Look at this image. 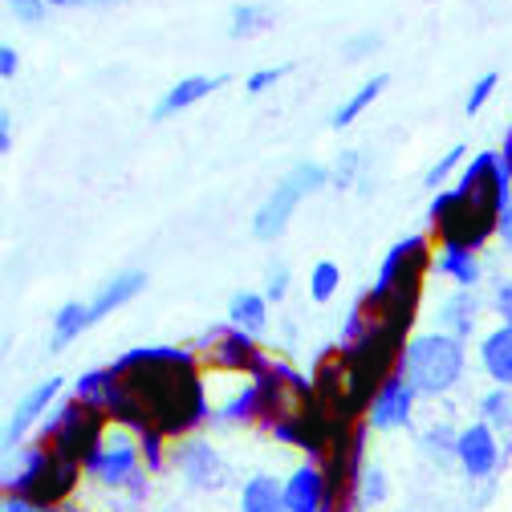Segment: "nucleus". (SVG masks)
<instances>
[{"instance_id": "26", "label": "nucleus", "mask_w": 512, "mask_h": 512, "mask_svg": "<svg viewBox=\"0 0 512 512\" xmlns=\"http://www.w3.org/2000/svg\"><path fill=\"white\" fill-rule=\"evenodd\" d=\"M289 70H293V66H269V70H256V74L248 78V94H265V90H269V86H277Z\"/></svg>"}, {"instance_id": "21", "label": "nucleus", "mask_w": 512, "mask_h": 512, "mask_svg": "<svg viewBox=\"0 0 512 512\" xmlns=\"http://www.w3.org/2000/svg\"><path fill=\"white\" fill-rule=\"evenodd\" d=\"M269 21H273V9H269V5H236L228 33H232V37H252V33L269 29Z\"/></svg>"}, {"instance_id": "12", "label": "nucleus", "mask_w": 512, "mask_h": 512, "mask_svg": "<svg viewBox=\"0 0 512 512\" xmlns=\"http://www.w3.org/2000/svg\"><path fill=\"white\" fill-rule=\"evenodd\" d=\"M480 366L488 370L492 382H500V387H512V330L508 326H496L492 334H484V342H480Z\"/></svg>"}, {"instance_id": "32", "label": "nucleus", "mask_w": 512, "mask_h": 512, "mask_svg": "<svg viewBox=\"0 0 512 512\" xmlns=\"http://www.w3.org/2000/svg\"><path fill=\"white\" fill-rule=\"evenodd\" d=\"M285 285H289V269H277V273L269 277L265 297H269V301H281V297H285Z\"/></svg>"}, {"instance_id": "13", "label": "nucleus", "mask_w": 512, "mask_h": 512, "mask_svg": "<svg viewBox=\"0 0 512 512\" xmlns=\"http://www.w3.org/2000/svg\"><path fill=\"white\" fill-rule=\"evenodd\" d=\"M220 86H224V78H204V74L183 78V82H175V86L159 98L155 118H171V114H179V110H187V106H196L200 98H208V94H212V90H220Z\"/></svg>"}, {"instance_id": "33", "label": "nucleus", "mask_w": 512, "mask_h": 512, "mask_svg": "<svg viewBox=\"0 0 512 512\" xmlns=\"http://www.w3.org/2000/svg\"><path fill=\"white\" fill-rule=\"evenodd\" d=\"M0 147H13V122H9V114H0Z\"/></svg>"}, {"instance_id": "16", "label": "nucleus", "mask_w": 512, "mask_h": 512, "mask_svg": "<svg viewBox=\"0 0 512 512\" xmlns=\"http://www.w3.org/2000/svg\"><path fill=\"white\" fill-rule=\"evenodd\" d=\"M228 322L248 330V334H261L265 322H269V297L252 293V289H240L232 301H228Z\"/></svg>"}, {"instance_id": "11", "label": "nucleus", "mask_w": 512, "mask_h": 512, "mask_svg": "<svg viewBox=\"0 0 512 512\" xmlns=\"http://www.w3.org/2000/svg\"><path fill=\"white\" fill-rule=\"evenodd\" d=\"M143 289H147V277H143L139 269H131V273H118L114 281H106V285L98 289V297L90 301V313H94V322H102L106 313L122 309L126 301H135V297H139Z\"/></svg>"}, {"instance_id": "5", "label": "nucleus", "mask_w": 512, "mask_h": 512, "mask_svg": "<svg viewBox=\"0 0 512 512\" xmlns=\"http://www.w3.org/2000/svg\"><path fill=\"white\" fill-rule=\"evenodd\" d=\"M139 468V452H135V443L131 435H122V431H106L98 439V447L90 452L86 460V472L106 480V484H122V480H131Z\"/></svg>"}, {"instance_id": "35", "label": "nucleus", "mask_w": 512, "mask_h": 512, "mask_svg": "<svg viewBox=\"0 0 512 512\" xmlns=\"http://www.w3.org/2000/svg\"><path fill=\"white\" fill-rule=\"evenodd\" d=\"M500 159H504V167H508V175H512V126H508V135H504V151H500Z\"/></svg>"}, {"instance_id": "1", "label": "nucleus", "mask_w": 512, "mask_h": 512, "mask_svg": "<svg viewBox=\"0 0 512 512\" xmlns=\"http://www.w3.org/2000/svg\"><path fill=\"white\" fill-rule=\"evenodd\" d=\"M110 370L139 407V431L175 435L208 415L200 374L187 350H131Z\"/></svg>"}, {"instance_id": "24", "label": "nucleus", "mask_w": 512, "mask_h": 512, "mask_svg": "<svg viewBox=\"0 0 512 512\" xmlns=\"http://www.w3.org/2000/svg\"><path fill=\"white\" fill-rule=\"evenodd\" d=\"M5 5H9V13H13L21 25H41L45 13H49L45 0H5Z\"/></svg>"}, {"instance_id": "4", "label": "nucleus", "mask_w": 512, "mask_h": 512, "mask_svg": "<svg viewBox=\"0 0 512 512\" xmlns=\"http://www.w3.org/2000/svg\"><path fill=\"white\" fill-rule=\"evenodd\" d=\"M326 179H330L326 167H317V163H297V167L269 191V200L256 208V216H252V236H256V240H277V236L289 228L297 204L309 196V191L322 187Z\"/></svg>"}, {"instance_id": "20", "label": "nucleus", "mask_w": 512, "mask_h": 512, "mask_svg": "<svg viewBox=\"0 0 512 512\" xmlns=\"http://www.w3.org/2000/svg\"><path fill=\"white\" fill-rule=\"evenodd\" d=\"M338 289H342V269H338L334 261H317V265L309 269V297H313L317 305H326Z\"/></svg>"}, {"instance_id": "23", "label": "nucleus", "mask_w": 512, "mask_h": 512, "mask_svg": "<svg viewBox=\"0 0 512 512\" xmlns=\"http://www.w3.org/2000/svg\"><path fill=\"white\" fill-rule=\"evenodd\" d=\"M460 159H464V147H452L447 155H439V159L431 163V171L423 175V183H427L431 191H435V187H443V179H447V175H452V171L460 167Z\"/></svg>"}, {"instance_id": "10", "label": "nucleus", "mask_w": 512, "mask_h": 512, "mask_svg": "<svg viewBox=\"0 0 512 512\" xmlns=\"http://www.w3.org/2000/svg\"><path fill=\"white\" fill-rule=\"evenodd\" d=\"M57 391H61V378H49V382H41V387H33L21 403H17V411H13V419H9V427H5V443L13 447L45 411H49V403L57 399Z\"/></svg>"}, {"instance_id": "31", "label": "nucleus", "mask_w": 512, "mask_h": 512, "mask_svg": "<svg viewBox=\"0 0 512 512\" xmlns=\"http://www.w3.org/2000/svg\"><path fill=\"white\" fill-rule=\"evenodd\" d=\"M496 236L504 240V248L512 252V200L504 204V212H500V220H496Z\"/></svg>"}, {"instance_id": "27", "label": "nucleus", "mask_w": 512, "mask_h": 512, "mask_svg": "<svg viewBox=\"0 0 512 512\" xmlns=\"http://www.w3.org/2000/svg\"><path fill=\"white\" fill-rule=\"evenodd\" d=\"M374 49H378V37H374V33H362V37H354V41L342 45V53H346L350 61H358V57H366V53H374Z\"/></svg>"}, {"instance_id": "28", "label": "nucleus", "mask_w": 512, "mask_h": 512, "mask_svg": "<svg viewBox=\"0 0 512 512\" xmlns=\"http://www.w3.org/2000/svg\"><path fill=\"white\" fill-rule=\"evenodd\" d=\"M496 313H500V322L512 330V281H504L496 289Z\"/></svg>"}, {"instance_id": "9", "label": "nucleus", "mask_w": 512, "mask_h": 512, "mask_svg": "<svg viewBox=\"0 0 512 512\" xmlns=\"http://www.w3.org/2000/svg\"><path fill=\"white\" fill-rule=\"evenodd\" d=\"M322 504H326V476H322V468L301 464L285 480V508L289 512H322Z\"/></svg>"}, {"instance_id": "34", "label": "nucleus", "mask_w": 512, "mask_h": 512, "mask_svg": "<svg viewBox=\"0 0 512 512\" xmlns=\"http://www.w3.org/2000/svg\"><path fill=\"white\" fill-rule=\"evenodd\" d=\"M342 159H346V163H338V183H346V179H350V171H354V163H358V155H354V151H346Z\"/></svg>"}, {"instance_id": "2", "label": "nucleus", "mask_w": 512, "mask_h": 512, "mask_svg": "<svg viewBox=\"0 0 512 512\" xmlns=\"http://www.w3.org/2000/svg\"><path fill=\"white\" fill-rule=\"evenodd\" d=\"M399 374L415 387V395H443V391H452L460 382V374H464V338L447 334V330L411 338L403 346Z\"/></svg>"}, {"instance_id": "25", "label": "nucleus", "mask_w": 512, "mask_h": 512, "mask_svg": "<svg viewBox=\"0 0 512 512\" xmlns=\"http://www.w3.org/2000/svg\"><path fill=\"white\" fill-rule=\"evenodd\" d=\"M496 82H500L496 74H484V78H480V82L472 86V94H468V102H464V110H468V114H480V110L488 106V98L496 94Z\"/></svg>"}, {"instance_id": "18", "label": "nucleus", "mask_w": 512, "mask_h": 512, "mask_svg": "<svg viewBox=\"0 0 512 512\" xmlns=\"http://www.w3.org/2000/svg\"><path fill=\"white\" fill-rule=\"evenodd\" d=\"M439 313H443V322H447V334L464 338L476 326V297H472V289H460L456 297H447Z\"/></svg>"}, {"instance_id": "19", "label": "nucleus", "mask_w": 512, "mask_h": 512, "mask_svg": "<svg viewBox=\"0 0 512 512\" xmlns=\"http://www.w3.org/2000/svg\"><path fill=\"white\" fill-rule=\"evenodd\" d=\"M382 90H387V74H374L370 82H362V86H358V90H354V94L334 110V118H330V122H334V126H350V122H354V118H358V114H362V110H366Z\"/></svg>"}, {"instance_id": "29", "label": "nucleus", "mask_w": 512, "mask_h": 512, "mask_svg": "<svg viewBox=\"0 0 512 512\" xmlns=\"http://www.w3.org/2000/svg\"><path fill=\"white\" fill-rule=\"evenodd\" d=\"M49 9H110L118 0H45Z\"/></svg>"}, {"instance_id": "8", "label": "nucleus", "mask_w": 512, "mask_h": 512, "mask_svg": "<svg viewBox=\"0 0 512 512\" xmlns=\"http://www.w3.org/2000/svg\"><path fill=\"white\" fill-rule=\"evenodd\" d=\"M456 460L464 464V472L472 480H484L496 472L500 464V443H496V431L492 423H472L456 435Z\"/></svg>"}, {"instance_id": "7", "label": "nucleus", "mask_w": 512, "mask_h": 512, "mask_svg": "<svg viewBox=\"0 0 512 512\" xmlns=\"http://www.w3.org/2000/svg\"><path fill=\"white\" fill-rule=\"evenodd\" d=\"M415 399H419L415 387L395 370V374L374 391V399H370V423H374L378 431L403 427V423L411 419V411H415Z\"/></svg>"}, {"instance_id": "3", "label": "nucleus", "mask_w": 512, "mask_h": 512, "mask_svg": "<svg viewBox=\"0 0 512 512\" xmlns=\"http://www.w3.org/2000/svg\"><path fill=\"white\" fill-rule=\"evenodd\" d=\"M496 220H500V216H496L492 208H484V204L460 196L456 187H452V191H439V196L431 200V224H435L439 240L452 244V248H472V252H476V248L496 232Z\"/></svg>"}, {"instance_id": "30", "label": "nucleus", "mask_w": 512, "mask_h": 512, "mask_svg": "<svg viewBox=\"0 0 512 512\" xmlns=\"http://www.w3.org/2000/svg\"><path fill=\"white\" fill-rule=\"evenodd\" d=\"M17 66H21L17 49H13V45H0V78H13V74H17Z\"/></svg>"}, {"instance_id": "22", "label": "nucleus", "mask_w": 512, "mask_h": 512, "mask_svg": "<svg viewBox=\"0 0 512 512\" xmlns=\"http://www.w3.org/2000/svg\"><path fill=\"white\" fill-rule=\"evenodd\" d=\"M480 415H484V423H492V427H508V423H512V391H508V387H496V391L480 403Z\"/></svg>"}, {"instance_id": "14", "label": "nucleus", "mask_w": 512, "mask_h": 512, "mask_svg": "<svg viewBox=\"0 0 512 512\" xmlns=\"http://www.w3.org/2000/svg\"><path fill=\"white\" fill-rule=\"evenodd\" d=\"M94 326V313H90V301H66L57 313H53V338L49 346L53 350H66L74 338H82V330Z\"/></svg>"}, {"instance_id": "17", "label": "nucleus", "mask_w": 512, "mask_h": 512, "mask_svg": "<svg viewBox=\"0 0 512 512\" xmlns=\"http://www.w3.org/2000/svg\"><path fill=\"white\" fill-rule=\"evenodd\" d=\"M435 269L443 277H452L460 289H472L480 281V265H476V256L472 248H452V244H443V252L435 256Z\"/></svg>"}, {"instance_id": "6", "label": "nucleus", "mask_w": 512, "mask_h": 512, "mask_svg": "<svg viewBox=\"0 0 512 512\" xmlns=\"http://www.w3.org/2000/svg\"><path fill=\"white\" fill-rule=\"evenodd\" d=\"M204 350H208V358H212L216 366H224V370H252V374H256V366L265 362V354L256 350L252 334L240 330V326L208 330V334H204Z\"/></svg>"}, {"instance_id": "15", "label": "nucleus", "mask_w": 512, "mask_h": 512, "mask_svg": "<svg viewBox=\"0 0 512 512\" xmlns=\"http://www.w3.org/2000/svg\"><path fill=\"white\" fill-rule=\"evenodd\" d=\"M240 512H289L285 508V484L273 476H252L240 492Z\"/></svg>"}]
</instances>
